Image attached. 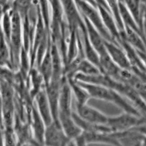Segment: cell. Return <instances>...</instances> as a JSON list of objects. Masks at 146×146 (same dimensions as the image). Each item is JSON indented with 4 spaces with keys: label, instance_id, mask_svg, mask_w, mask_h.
Segmentation results:
<instances>
[{
    "label": "cell",
    "instance_id": "1",
    "mask_svg": "<svg viewBox=\"0 0 146 146\" xmlns=\"http://www.w3.org/2000/svg\"><path fill=\"white\" fill-rule=\"evenodd\" d=\"M76 81L87 91L90 98L113 103V105L123 110L124 112L132 113L139 116H145L135 106L128 102L124 96H122L115 90L100 85L83 83L78 80Z\"/></svg>",
    "mask_w": 146,
    "mask_h": 146
},
{
    "label": "cell",
    "instance_id": "2",
    "mask_svg": "<svg viewBox=\"0 0 146 146\" xmlns=\"http://www.w3.org/2000/svg\"><path fill=\"white\" fill-rule=\"evenodd\" d=\"M143 123H145V116H139L123 111L118 115L108 116L106 126L111 132H118L129 129Z\"/></svg>",
    "mask_w": 146,
    "mask_h": 146
},
{
    "label": "cell",
    "instance_id": "3",
    "mask_svg": "<svg viewBox=\"0 0 146 146\" xmlns=\"http://www.w3.org/2000/svg\"><path fill=\"white\" fill-rule=\"evenodd\" d=\"M110 135L118 145H142L145 141V123L123 131L110 132Z\"/></svg>",
    "mask_w": 146,
    "mask_h": 146
},
{
    "label": "cell",
    "instance_id": "4",
    "mask_svg": "<svg viewBox=\"0 0 146 146\" xmlns=\"http://www.w3.org/2000/svg\"><path fill=\"white\" fill-rule=\"evenodd\" d=\"M72 140L66 136L58 120H53L45 126L43 145L63 146L72 144Z\"/></svg>",
    "mask_w": 146,
    "mask_h": 146
},
{
    "label": "cell",
    "instance_id": "5",
    "mask_svg": "<svg viewBox=\"0 0 146 146\" xmlns=\"http://www.w3.org/2000/svg\"><path fill=\"white\" fill-rule=\"evenodd\" d=\"M75 107L76 111L75 113L83 121L95 124L106 125L108 116L96 108L90 106L87 103L76 104Z\"/></svg>",
    "mask_w": 146,
    "mask_h": 146
},
{
    "label": "cell",
    "instance_id": "6",
    "mask_svg": "<svg viewBox=\"0 0 146 146\" xmlns=\"http://www.w3.org/2000/svg\"><path fill=\"white\" fill-rule=\"evenodd\" d=\"M105 48L107 53L115 64L121 69L130 70L131 64L122 47L113 41L105 40Z\"/></svg>",
    "mask_w": 146,
    "mask_h": 146
},
{
    "label": "cell",
    "instance_id": "7",
    "mask_svg": "<svg viewBox=\"0 0 146 146\" xmlns=\"http://www.w3.org/2000/svg\"><path fill=\"white\" fill-rule=\"evenodd\" d=\"M83 23H84L85 32L86 34L87 37L89 40L90 43L93 46L99 56L102 55L106 53V50L105 48V39L101 35L98 30L95 28L94 26L85 17L82 16Z\"/></svg>",
    "mask_w": 146,
    "mask_h": 146
},
{
    "label": "cell",
    "instance_id": "8",
    "mask_svg": "<svg viewBox=\"0 0 146 146\" xmlns=\"http://www.w3.org/2000/svg\"><path fill=\"white\" fill-rule=\"evenodd\" d=\"M35 102V108L43 120L45 126L49 124L53 121V115H52L51 109L50 104L47 97L45 87L42 88L38 93L36 94L33 99Z\"/></svg>",
    "mask_w": 146,
    "mask_h": 146
},
{
    "label": "cell",
    "instance_id": "9",
    "mask_svg": "<svg viewBox=\"0 0 146 146\" xmlns=\"http://www.w3.org/2000/svg\"><path fill=\"white\" fill-rule=\"evenodd\" d=\"M30 123L33 132L35 141L37 144L43 145L44 132H45V124L43 120L36 110L35 105H32L30 108Z\"/></svg>",
    "mask_w": 146,
    "mask_h": 146
},
{
    "label": "cell",
    "instance_id": "10",
    "mask_svg": "<svg viewBox=\"0 0 146 146\" xmlns=\"http://www.w3.org/2000/svg\"><path fill=\"white\" fill-rule=\"evenodd\" d=\"M121 39L125 40L138 51L145 53V38L134 30L126 27H123V32H121Z\"/></svg>",
    "mask_w": 146,
    "mask_h": 146
},
{
    "label": "cell",
    "instance_id": "11",
    "mask_svg": "<svg viewBox=\"0 0 146 146\" xmlns=\"http://www.w3.org/2000/svg\"><path fill=\"white\" fill-rule=\"evenodd\" d=\"M99 67L102 73L118 80L119 73L121 69L113 62V60L110 58L107 52L100 56Z\"/></svg>",
    "mask_w": 146,
    "mask_h": 146
},
{
    "label": "cell",
    "instance_id": "12",
    "mask_svg": "<svg viewBox=\"0 0 146 146\" xmlns=\"http://www.w3.org/2000/svg\"><path fill=\"white\" fill-rule=\"evenodd\" d=\"M118 10L120 19H121L123 27H126L134 30L145 38V33H143L141 29H139V26L137 25V23L136 21L135 20L133 15L129 11V10L126 8L124 4L122 3L121 2H119V1H118Z\"/></svg>",
    "mask_w": 146,
    "mask_h": 146
},
{
    "label": "cell",
    "instance_id": "13",
    "mask_svg": "<svg viewBox=\"0 0 146 146\" xmlns=\"http://www.w3.org/2000/svg\"><path fill=\"white\" fill-rule=\"evenodd\" d=\"M66 80L70 85L72 95L75 96L76 104L81 105V104L87 103V101L90 99V96L87 93V91L73 78H66Z\"/></svg>",
    "mask_w": 146,
    "mask_h": 146
},
{
    "label": "cell",
    "instance_id": "14",
    "mask_svg": "<svg viewBox=\"0 0 146 146\" xmlns=\"http://www.w3.org/2000/svg\"><path fill=\"white\" fill-rule=\"evenodd\" d=\"M10 51L9 45L5 37L0 39V66L10 68Z\"/></svg>",
    "mask_w": 146,
    "mask_h": 146
},
{
    "label": "cell",
    "instance_id": "15",
    "mask_svg": "<svg viewBox=\"0 0 146 146\" xmlns=\"http://www.w3.org/2000/svg\"><path fill=\"white\" fill-rule=\"evenodd\" d=\"M34 2L35 0H15L11 9L17 12L22 18L27 15Z\"/></svg>",
    "mask_w": 146,
    "mask_h": 146
}]
</instances>
